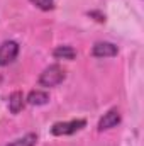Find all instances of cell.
I'll return each instance as SVG.
<instances>
[{
    "label": "cell",
    "mask_w": 144,
    "mask_h": 146,
    "mask_svg": "<svg viewBox=\"0 0 144 146\" xmlns=\"http://www.w3.org/2000/svg\"><path fill=\"white\" fill-rule=\"evenodd\" d=\"M66 78V70L61 66V65H49L48 68H44L42 73L39 75V85L41 87H46V88H51V87H56L59 83H63V80Z\"/></svg>",
    "instance_id": "obj_1"
},
{
    "label": "cell",
    "mask_w": 144,
    "mask_h": 146,
    "mask_svg": "<svg viewBox=\"0 0 144 146\" xmlns=\"http://www.w3.org/2000/svg\"><path fill=\"white\" fill-rule=\"evenodd\" d=\"M87 126L85 119H73V121H65V122H54L51 126V134L53 136H70L78 131H81Z\"/></svg>",
    "instance_id": "obj_2"
},
{
    "label": "cell",
    "mask_w": 144,
    "mask_h": 146,
    "mask_svg": "<svg viewBox=\"0 0 144 146\" xmlns=\"http://www.w3.org/2000/svg\"><path fill=\"white\" fill-rule=\"evenodd\" d=\"M19 54V44L15 41H3L0 44V66H9Z\"/></svg>",
    "instance_id": "obj_3"
},
{
    "label": "cell",
    "mask_w": 144,
    "mask_h": 146,
    "mask_svg": "<svg viewBox=\"0 0 144 146\" xmlns=\"http://www.w3.org/2000/svg\"><path fill=\"white\" fill-rule=\"evenodd\" d=\"M117 53H119V48L108 41H98L92 48V54L95 58H112V56H117Z\"/></svg>",
    "instance_id": "obj_4"
},
{
    "label": "cell",
    "mask_w": 144,
    "mask_h": 146,
    "mask_svg": "<svg viewBox=\"0 0 144 146\" xmlns=\"http://www.w3.org/2000/svg\"><path fill=\"white\" fill-rule=\"evenodd\" d=\"M120 119H122L120 110L119 109H110L102 115V119L98 121V126H97V127H98V131L112 129V127H115L117 124H120Z\"/></svg>",
    "instance_id": "obj_5"
},
{
    "label": "cell",
    "mask_w": 144,
    "mask_h": 146,
    "mask_svg": "<svg viewBox=\"0 0 144 146\" xmlns=\"http://www.w3.org/2000/svg\"><path fill=\"white\" fill-rule=\"evenodd\" d=\"M24 106H26V97H24V94L22 92H12L10 94V97H9V110L12 112V114H19L20 110L24 109Z\"/></svg>",
    "instance_id": "obj_6"
},
{
    "label": "cell",
    "mask_w": 144,
    "mask_h": 146,
    "mask_svg": "<svg viewBox=\"0 0 144 146\" xmlns=\"http://www.w3.org/2000/svg\"><path fill=\"white\" fill-rule=\"evenodd\" d=\"M26 102L31 106H44L49 102V94L44 90H32V92H29Z\"/></svg>",
    "instance_id": "obj_7"
},
{
    "label": "cell",
    "mask_w": 144,
    "mask_h": 146,
    "mask_svg": "<svg viewBox=\"0 0 144 146\" xmlns=\"http://www.w3.org/2000/svg\"><path fill=\"white\" fill-rule=\"evenodd\" d=\"M53 56H54L56 60H68V61H71V60L76 58V51L73 49L71 46L63 44V46H56V48H54Z\"/></svg>",
    "instance_id": "obj_8"
},
{
    "label": "cell",
    "mask_w": 144,
    "mask_h": 146,
    "mask_svg": "<svg viewBox=\"0 0 144 146\" xmlns=\"http://www.w3.org/2000/svg\"><path fill=\"white\" fill-rule=\"evenodd\" d=\"M36 143H37V134L29 133V134H26L19 139H14L12 143H9L5 146H36Z\"/></svg>",
    "instance_id": "obj_9"
},
{
    "label": "cell",
    "mask_w": 144,
    "mask_h": 146,
    "mask_svg": "<svg viewBox=\"0 0 144 146\" xmlns=\"http://www.w3.org/2000/svg\"><path fill=\"white\" fill-rule=\"evenodd\" d=\"M32 5H36L37 9L48 12V10H53L54 9V0H29Z\"/></svg>",
    "instance_id": "obj_10"
},
{
    "label": "cell",
    "mask_w": 144,
    "mask_h": 146,
    "mask_svg": "<svg viewBox=\"0 0 144 146\" xmlns=\"http://www.w3.org/2000/svg\"><path fill=\"white\" fill-rule=\"evenodd\" d=\"M88 15H90V17H97L95 21H98V22H105V15H102V14H98V12H88Z\"/></svg>",
    "instance_id": "obj_11"
}]
</instances>
